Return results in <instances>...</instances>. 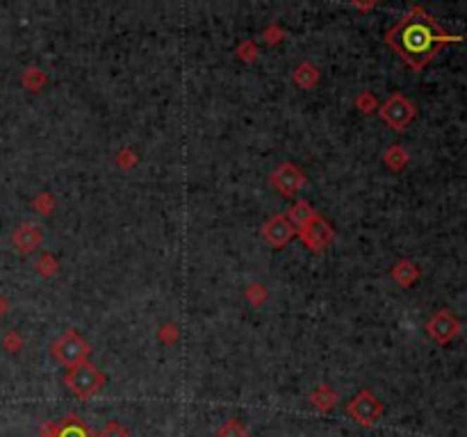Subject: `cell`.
I'll use <instances>...</instances> for the list:
<instances>
[{
	"label": "cell",
	"mask_w": 467,
	"mask_h": 437,
	"mask_svg": "<svg viewBox=\"0 0 467 437\" xmlns=\"http://www.w3.org/2000/svg\"><path fill=\"white\" fill-rule=\"evenodd\" d=\"M461 39L463 37L447 34L424 9L415 7L390 32L387 42L394 46V51L401 55L413 69H422V66L437 53V48L449 42H461Z\"/></svg>",
	"instance_id": "obj_1"
},
{
	"label": "cell",
	"mask_w": 467,
	"mask_h": 437,
	"mask_svg": "<svg viewBox=\"0 0 467 437\" xmlns=\"http://www.w3.org/2000/svg\"><path fill=\"white\" fill-rule=\"evenodd\" d=\"M103 383H105L103 374L87 360L71 367L69 374H66V385H69L71 392L80 396V399H89L92 394L101 390Z\"/></svg>",
	"instance_id": "obj_2"
},
{
	"label": "cell",
	"mask_w": 467,
	"mask_h": 437,
	"mask_svg": "<svg viewBox=\"0 0 467 437\" xmlns=\"http://www.w3.org/2000/svg\"><path fill=\"white\" fill-rule=\"evenodd\" d=\"M53 353L62 365L75 367V365L87 360V355H89V344L77 337L75 333H66L53 344Z\"/></svg>",
	"instance_id": "obj_3"
},
{
	"label": "cell",
	"mask_w": 467,
	"mask_h": 437,
	"mask_svg": "<svg viewBox=\"0 0 467 437\" xmlns=\"http://www.w3.org/2000/svg\"><path fill=\"white\" fill-rule=\"evenodd\" d=\"M347 410H349V414H351L354 422L363 424V426H372L378 417H381L383 407L372 392H360L356 399L347 405Z\"/></svg>",
	"instance_id": "obj_4"
},
{
	"label": "cell",
	"mask_w": 467,
	"mask_h": 437,
	"mask_svg": "<svg viewBox=\"0 0 467 437\" xmlns=\"http://www.w3.org/2000/svg\"><path fill=\"white\" fill-rule=\"evenodd\" d=\"M381 116L385 119V123H390L394 130H404L408 123L413 121L415 116V108L408 103L404 96H392L383 108H381Z\"/></svg>",
	"instance_id": "obj_5"
},
{
	"label": "cell",
	"mask_w": 467,
	"mask_h": 437,
	"mask_svg": "<svg viewBox=\"0 0 467 437\" xmlns=\"http://www.w3.org/2000/svg\"><path fill=\"white\" fill-rule=\"evenodd\" d=\"M426 328H429V335L435 339V342H440V344H447L449 339H454L456 335L461 333V324L456 322V319L449 312H447V310L433 315Z\"/></svg>",
	"instance_id": "obj_6"
},
{
	"label": "cell",
	"mask_w": 467,
	"mask_h": 437,
	"mask_svg": "<svg viewBox=\"0 0 467 437\" xmlns=\"http://www.w3.org/2000/svg\"><path fill=\"white\" fill-rule=\"evenodd\" d=\"M271 180H274V184L283 194H294L304 187V182H306L294 164H283V167H278L274 171V176H271Z\"/></svg>",
	"instance_id": "obj_7"
},
{
	"label": "cell",
	"mask_w": 467,
	"mask_h": 437,
	"mask_svg": "<svg viewBox=\"0 0 467 437\" xmlns=\"http://www.w3.org/2000/svg\"><path fill=\"white\" fill-rule=\"evenodd\" d=\"M42 230L35 228V226H21L18 230H14L12 235V244L16 251H21V253H30L35 251L39 244H42Z\"/></svg>",
	"instance_id": "obj_8"
},
{
	"label": "cell",
	"mask_w": 467,
	"mask_h": 437,
	"mask_svg": "<svg viewBox=\"0 0 467 437\" xmlns=\"http://www.w3.org/2000/svg\"><path fill=\"white\" fill-rule=\"evenodd\" d=\"M265 237L269 244L274 246H285L287 241L292 239V226L285 217H274L267 226H265Z\"/></svg>",
	"instance_id": "obj_9"
},
{
	"label": "cell",
	"mask_w": 467,
	"mask_h": 437,
	"mask_svg": "<svg viewBox=\"0 0 467 437\" xmlns=\"http://www.w3.org/2000/svg\"><path fill=\"white\" fill-rule=\"evenodd\" d=\"M330 237H333V230H330L328 223H324V219H319V217H315V219L304 228V239H308L315 248L328 244Z\"/></svg>",
	"instance_id": "obj_10"
},
{
	"label": "cell",
	"mask_w": 467,
	"mask_h": 437,
	"mask_svg": "<svg viewBox=\"0 0 467 437\" xmlns=\"http://www.w3.org/2000/svg\"><path fill=\"white\" fill-rule=\"evenodd\" d=\"M289 219L294 221L299 228H306L308 223L315 219V212L310 210V205H306V203H297V205L289 210Z\"/></svg>",
	"instance_id": "obj_11"
},
{
	"label": "cell",
	"mask_w": 467,
	"mask_h": 437,
	"mask_svg": "<svg viewBox=\"0 0 467 437\" xmlns=\"http://www.w3.org/2000/svg\"><path fill=\"white\" fill-rule=\"evenodd\" d=\"M57 437H87V431L75 422V417H66L64 426H60Z\"/></svg>",
	"instance_id": "obj_12"
},
{
	"label": "cell",
	"mask_w": 467,
	"mask_h": 437,
	"mask_svg": "<svg viewBox=\"0 0 467 437\" xmlns=\"http://www.w3.org/2000/svg\"><path fill=\"white\" fill-rule=\"evenodd\" d=\"M394 278L401 285H411L413 280L417 278V269L411 265V262H401L399 267H394Z\"/></svg>",
	"instance_id": "obj_13"
},
{
	"label": "cell",
	"mask_w": 467,
	"mask_h": 437,
	"mask_svg": "<svg viewBox=\"0 0 467 437\" xmlns=\"http://www.w3.org/2000/svg\"><path fill=\"white\" fill-rule=\"evenodd\" d=\"M217 437H247V431H244V426H242L239 422L230 419V422H226V424L221 426Z\"/></svg>",
	"instance_id": "obj_14"
},
{
	"label": "cell",
	"mask_w": 467,
	"mask_h": 437,
	"mask_svg": "<svg viewBox=\"0 0 467 437\" xmlns=\"http://www.w3.org/2000/svg\"><path fill=\"white\" fill-rule=\"evenodd\" d=\"M315 80H317V71L313 69V66H301V69L297 71V82L301 84V87H310V84H315Z\"/></svg>",
	"instance_id": "obj_15"
},
{
	"label": "cell",
	"mask_w": 467,
	"mask_h": 437,
	"mask_svg": "<svg viewBox=\"0 0 467 437\" xmlns=\"http://www.w3.org/2000/svg\"><path fill=\"white\" fill-rule=\"evenodd\" d=\"M99 437H130V435H128V431H125L119 422H110V424L99 433Z\"/></svg>",
	"instance_id": "obj_16"
},
{
	"label": "cell",
	"mask_w": 467,
	"mask_h": 437,
	"mask_svg": "<svg viewBox=\"0 0 467 437\" xmlns=\"http://www.w3.org/2000/svg\"><path fill=\"white\" fill-rule=\"evenodd\" d=\"M385 160L390 162V167H392V162L397 160L394 169H401V167H404V162H406V155H404V151H401V148H392V151H390V155H387Z\"/></svg>",
	"instance_id": "obj_17"
},
{
	"label": "cell",
	"mask_w": 467,
	"mask_h": 437,
	"mask_svg": "<svg viewBox=\"0 0 467 437\" xmlns=\"http://www.w3.org/2000/svg\"><path fill=\"white\" fill-rule=\"evenodd\" d=\"M5 312H7V300L0 296V317H3Z\"/></svg>",
	"instance_id": "obj_18"
}]
</instances>
